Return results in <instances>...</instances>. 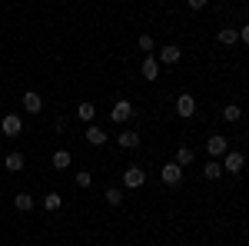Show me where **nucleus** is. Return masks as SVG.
Segmentation results:
<instances>
[{"label":"nucleus","instance_id":"nucleus-1","mask_svg":"<svg viewBox=\"0 0 249 246\" xmlns=\"http://www.w3.org/2000/svg\"><path fill=\"white\" fill-rule=\"evenodd\" d=\"M0 133H3V136H20V133H23V116L7 114L3 120H0Z\"/></svg>","mask_w":249,"mask_h":246},{"label":"nucleus","instance_id":"nucleus-2","mask_svg":"<svg viewBox=\"0 0 249 246\" xmlns=\"http://www.w3.org/2000/svg\"><path fill=\"white\" fill-rule=\"evenodd\" d=\"M143 183H146V170L143 167H126L123 170V187L126 189H140Z\"/></svg>","mask_w":249,"mask_h":246},{"label":"nucleus","instance_id":"nucleus-3","mask_svg":"<svg viewBox=\"0 0 249 246\" xmlns=\"http://www.w3.org/2000/svg\"><path fill=\"white\" fill-rule=\"evenodd\" d=\"M230 150V143H226V136L223 133H213L210 140H206V153H210V160H223V153Z\"/></svg>","mask_w":249,"mask_h":246},{"label":"nucleus","instance_id":"nucleus-4","mask_svg":"<svg viewBox=\"0 0 249 246\" xmlns=\"http://www.w3.org/2000/svg\"><path fill=\"white\" fill-rule=\"evenodd\" d=\"M243 167H246V156H243L239 150H226L223 153V173H239Z\"/></svg>","mask_w":249,"mask_h":246},{"label":"nucleus","instance_id":"nucleus-5","mask_svg":"<svg viewBox=\"0 0 249 246\" xmlns=\"http://www.w3.org/2000/svg\"><path fill=\"white\" fill-rule=\"evenodd\" d=\"M110 120H113V123H126V120H133V103H130V100H116L113 110H110Z\"/></svg>","mask_w":249,"mask_h":246},{"label":"nucleus","instance_id":"nucleus-6","mask_svg":"<svg viewBox=\"0 0 249 246\" xmlns=\"http://www.w3.org/2000/svg\"><path fill=\"white\" fill-rule=\"evenodd\" d=\"M160 180H163L166 187H179V183H183V167H179V163H166V167L160 170Z\"/></svg>","mask_w":249,"mask_h":246},{"label":"nucleus","instance_id":"nucleus-7","mask_svg":"<svg viewBox=\"0 0 249 246\" xmlns=\"http://www.w3.org/2000/svg\"><path fill=\"white\" fill-rule=\"evenodd\" d=\"M179 57H183V50H179V43H163L160 47V63H166V67H173V63H179Z\"/></svg>","mask_w":249,"mask_h":246},{"label":"nucleus","instance_id":"nucleus-8","mask_svg":"<svg viewBox=\"0 0 249 246\" xmlns=\"http://www.w3.org/2000/svg\"><path fill=\"white\" fill-rule=\"evenodd\" d=\"M176 114L183 116V120H190V116L196 114V96L193 94H179L176 96Z\"/></svg>","mask_w":249,"mask_h":246},{"label":"nucleus","instance_id":"nucleus-9","mask_svg":"<svg viewBox=\"0 0 249 246\" xmlns=\"http://www.w3.org/2000/svg\"><path fill=\"white\" fill-rule=\"evenodd\" d=\"M23 110L30 116H37L40 110H43V96H40L37 90H27V94H23Z\"/></svg>","mask_w":249,"mask_h":246},{"label":"nucleus","instance_id":"nucleus-10","mask_svg":"<svg viewBox=\"0 0 249 246\" xmlns=\"http://www.w3.org/2000/svg\"><path fill=\"white\" fill-rule=\"evenodd\" d=\"M140 74H143V80H150V83H153L156 76H160V60H156L153 54H150V57L140 63Z\"/></svg>","mask_w":249,"mask_h":246},{"label":"nucleus","instance_id":"nucleus-11","mask_svg":"<svg viewBox=\"0 0 249 246\" xmlns=\"http://www.w3.org/2000/svg\"><path fill=\"white\" fill-rule=\"evenodd\" d=\"M23 163H27V160H23V153H20V150H10L7 156H3V167H7L10 173H20V170H23Z\"/></svg>","mask_w":249,"mask_h":246},{"label":"nucleus","instance_id":"nucleus-12","mask_svg":"<svg viewBox=\"0 0 249 246\" xmlns=\"http://www.w3.org/2000/svg\"><path fill=\"white\" fill-rule=\"evenodd\" d=\"M216 43H223V47H236V43H239V30H236V27H223V30L216 34Z\"/></svg>","mask_w":249,"mask_h":246},{"label":"nucleus","instance_id":"nucleus-13","mask_svg":"<svg viewBox=\"0 0 249 246\" xmlns=\"http://www.w3.org/2000/svg\"><path fill=\"white\" fill-rule=\"evenodd\" d=\"M87 143H90V147H103V143H107V130L96 127V123H90V127H87Z\"/></svg>","mask_w":249,"mask_h":246},{"label":"nucleus","instance_id":"nucleus-14","mask_svg":"<svg viewBox=\"0 0 249 246\" xmlns=\"http://www.w3.org/2000/svg\"><path fill=\"white\" fill-rule=\"evenodd\" d=\"M116 143H120L123 150H136V147H140V133L136 130H123L120 136H116Z\"/></svg>","mask_w":249,"mask_h":246},{"label":"nucleus","instance_id":"nucleus-15","mask_svg":"<svg viewBox=\"0 0 249 246\" xmlns=\"http://www.w3.org/2000/svg\"><path fill=\"white\" fill-rule=\"evenodd\" d=\"M14 207H17L20 213H30V209L37 207V200H34L30 193H17V196H14Z\"/></svg>","mask_w":249,"mask_h":246},{"label":"nucleus","instance_id":"nucleus-16","mask_svg":"<svg viewBox=\"0 0 249 246\" xmlns=\"http://www.w3.org/2000/svg\"><path fill=\"white\" fill-rule=\"evenodd\" d=\"M70 163H73L70 150H53V170H70Z\"/></svg>","mask_w":249,"mask_h":246},{"label":"nucleus","instance_id":"nucleus-17","mask_svg":"<svg viewBox=\"0 0 249 246\" xmlns=\"http://www.w3.org/2000/svg\"><path fill=\"white\" fill-rule=\"evenodd\" d=\"M40 207H43V209H50V213H57V209L63 207V196H60V193H47V196L40 200Z\"/></svg>","mask_w":249,"mask_h":246},{"label":"nucleus","instance_id":"nucleus-18","mask_svg":"<svg viewBox=\"0 0 249 246\" xmlns=\"http://www.w3.org/2000/svg\"><path fill=\"white\" fill-rule=\"evenodd\" d=\"M239 116H243V107H239V103H226V107H223V120H226V123H239Z\"/></svg>","mask_w":249,"mask_h":246},{"label":"nucleus","instance_id":"nucleus-19","mask_svg":"<svg viewBox=\"0 0 249 246\" xmlns=\"http://www.w3.org/2000/svg\"><path fill=\"white\" fill-rule=\"evenodd\" d=\"M193 160H196V153H193L190 147H179V150H176V160H173V163H179V167L186 170V167H190Z\"/></svg>","mask_w":249,"mask_h":246},{"label":"nucleus","instance_id":"nucleus-20","mask_svg":"<svg viewBox=\"0 0 249 246\" xmlns=\"http://www.w3.org/2000/svg\"><path fill=\"white\" fill-rule=\"evenodd\" d=\"M77 116H80V120H83V123H90V120H93V116H96V107H93V103H90V100H83V103H80V107H77Z\"/></svg>","mask_w":249,"mask_h":246},{"label":"nucleus","instance_id":"nucleus-21","mask_svg":"<svg viewBox=\"0 0 249 246\" xmlns=\"http://www.w3.org/2000/svg\"><path fill=\"white\" fill-rule=\"evenodd\" d=\"M203 176H206V180H219V176H223V163H219V160H210V163L203 167Z\"/></svg>","mask_w":249,"mask_h":246},{"label":"nucleus","instance_id":"nucleus-22","mask_svg":"<svg viewBox=\"0 0 249 246\" xmlns=\"http://www.w3.org/2000/svg\"><path fill=\"white\" fill-rule=\"evenodd\" d=\"M136 47H140V50H143V54H146V57H150V54H153V50H156V40L150 37V34H143V37L136 40Z\"/></svg>","mask_w":249,"mask_h":246},{"label":"nucleus","instance_id":"nucleus-23","mask_svg":"<svg viewBox=\"0 0 249 246\" xmlns=\"http://www.w3.org/2000/svg\"><path fill=\"white\" fill-rule=\"evenodd\" d=\"M107 203H110V207H120V203H123V189L110 187V189H107Z\"/></svg>","mask_w":249,"mask_h":246},{"label":"nucleus","instance_id":"nucleus-24","mask_svg":"<svg viewBox=\"0 0 249 246\" xmlns=\"http://www.w3.org/2000/svg\"><path fill=\"white\" fill-rule=\"evenodd\" d=\"M73 180H77V189H87L90 187V183H93V173H87V170H80L77 176H73Z\"/></svg>","mask_w":249,"mask_h":246},{"label":"nucleus","instance_id":"nucleus-25","mask_svg":"<svg viewBox=\"0 0 249 246\" xmlns=\"http://www.w3.org/2000/svg\"><path fill=\"white\" fill-rule=\"evenodd\" d=\"M206 3H210V0H186V7H190V10H203Z\"/></svg>","mask_w":249,"mask_h":246},{"label":"nucleus","instance_id":"nucleus-26","mask_svg":"<svg viewBox=\"0 0 249 246\" xmlns=\"http://www.w3.org/2000/svg\"><path fill=\"white\" fill-rule=\"evenodd\" d=\"M239 43H249V23L239 27Z\"/></svg>","mask_w":249,"mask_h":246},{"label":"nucleus","instance_id":"nucleus-27","mask_svg":"<svg viewBox=\"0 0 249 246\" xmlns=\"http://www.w3.org/2000/svg\"><path fill=\"white\" fill-rule=\"evenodd\" d=\"M246 136H249V130H246Z\"/></svg>","mask_w":249,"mask_h":246}]
</instances>
